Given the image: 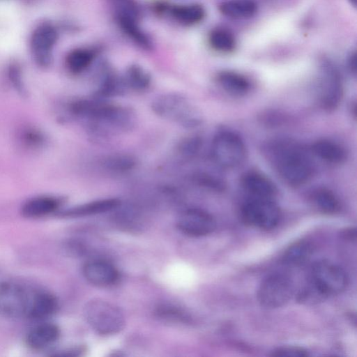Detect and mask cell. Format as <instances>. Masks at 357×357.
<instances>
[{"instance_id": "28", "label": "cell", "mask_w": 357, "mask_h": 357, "mask_svg": "<svg viewBox=\"0 0 357 357\" xmlns=\"http://www.w3.org/2000/svg\"><path fill=\"white\" fill-rule=\"evenodd\" d=\"M93 53L86 49H77L70 52L66 58V66L73 73L84 70L92 62Z\"/></svg>"}, {"instance_id": "27", "label": "cell", "mask_w": 357, "mask_h": 357, "mask_svg": "<svg viewBox=\"0 0 357 357\" xmlns=\"http://www.w3.org/2000/svg\"><path fill=\"white\" fill-rule=\"evenodd\" d=\"M126 89L123 78H119L114 74H108L101 81L96 94L100 98L117 96L125 93Z\"/></svg>"}, {"instance_id": "23", "label": "cell", "mask_w": 357, "mask_h": 357, "mask_svg": "<svg viewBox=\"0 0 357 357\" xmlns=\"http://www.w3.org/2000/svg\"><path fill=\"white\" fill-rule=\"evenodd\" d=\"M169 13L176 21L185 25L197 24L205 16L204 8L199 4L174 6L169 8Z\"/></svg>"}, {"instance_id": "11", "label": "cell", "mask_w": 357, "mask_h": 357, "mask_svg": "<svg viewBox=\"0 0 357 357\" xmlns=\"http://www.w3.org/2000/svg\"><path fill=\"white\" fill-rule=\"evenodd\" d=\"M57 38V31L51 24H43L34 30L31 38V49L33 59L39 66L45 67L51 63Z\"/></svg>"}, {"instance_id": "17", "label": "cell", "mask_w": 357, "mask_h": 357, "mask_svg": "<svg viewBox=\"0 0 357 357\" xmlns=\"http://www.w3.org/2000/svg\"><path fill=\"white\" fill-rule=\"evenodd\" d=\"M312 151L319 158L332 164L342 163L347 158L345 149L331 139H321L314 142Z\"/></svg>"}, {"instance_id": "19", "label": "cell", "mask_w": 357, "mask_h": 357, "mask_svg": "<svg viewBox=\"0 0 357 357\" xmlns=\"http://www.w3.org/2000/svg\"><path fill=\"white\" fill-rule=\"evenodd\" d=\"M312 204L320 212L333 215L340 212L341 203L337 196L331 190L319 188L315 189L310 195Z\"/></svg>"}, {"instance_id": "21", "label": "cell", "mask_w": 357, "mask_h": 357, "mask_svg": "<svg viewBox=\"0 0 357 357\" xmlns=\"http://www.w3.org/2000/svg\"><path fill=\"white\" fill-rule=\"evenodd\" d=\"M257 6L254 0H228L219 6L220 11L234 19H245L253 16Z\"/></svg>"}, {"instance_id": "2", "label": "cell", "mask_w": 357, "mask_h": 357, "mask_svg": "<svg viewBox=\"0 0 357 357\" xmlns=\"http://www.w3.org/2000/svg\"><path fill=\"white\" fill-rule=\"evenodd\" d=\"M84 314L91 328L100 335L115 334L125 325V317L121 309L103 300L93 299L88 302Z\"/></svg>"}, {"instance_id": "5", "label": "cell", "mask_w": 357, "mask_h": 357, "mask_svg": "<svg viewBox=\"0 0 357 357\" xmlns=\"http://www.w3.org/2000/svg\"><path fill=\"white\" fill-rule=\"evenodd\" d=\"M35 291L14 282H0V316L27 319Z\"/></svg>"}, {"instance_id": "31", "label": "cell", "mask_w": 357, "mask_h": 357, "mask_svg": "<svg viewBox=\"0 0 357 357\" xmlns=\"http://www.w3.org/2000/svg\"><path fill=\"white\" fill-rule=\"evenodd\" d=\"M271 356L277 357H305L308 356L307 351L298 347H281L274 349Z\"/></svg>"}, {"instance_id": "18", "label": "cell", "mask_w": 357, "mask_h": 357, "mask_svg": "<svg viewBox=\"0 0 357 357\" xmlns=\"http://www.w3.org/2000/svg\"><path fill=\"white\" fill-rule=\"evenodd\" d=\"M59 200L51 196H38L27 200L22 207V213L26 218H40L54 212L59 206Z\"/></svg>"}, {"instance_id": "4", "label": "cell", "mask_w": 357, "mask_h": 357, "mask_svg": "<svg viewBox=\"0 0 357 357\" xmlns=\"http://www.w3.org/2000/svg\"><path fill=\"white\" fill-rule=\"evenodd\" d=\"M211 154L213 161L220 167L232 169L239 166L245 160L246 148L243 139L236 133L222 130L213 137Z\"/></svg>"}, {"instance_id": "30", "label": "cell", "mask_w": 357, "mask_h": 357, "mask_svg": "<svg viewBox=\"0 0 357 357\" xmlns=\"http://www.w3.org/2000/svg\"><path fill=\"white\" fill-rule=\"evenodd\" d=\"M202 144L197 136H190L183 138L177 146L178 152L185 158L193 157L199 151Z\"/></svg>"}, {"instance_id": "15", "label": "cell", "mask_w": 357, "mask_h": 357, "mask_svg": "<svg viewBox=\"0 0 357 357\" xmlns=\"http://www.w3.org/2000/svg\"><path fill=\"white\" fill-rule=\"evenodd\" d=\"M58 307L56 298L49 292L35 291L27 319L43 320L52 316Z\"/></svg>"}, {"instance_id": "7", "label": "cell", "mask_w": 357, "mask_h": 357, "mask_svg": "<svg viewBox=\"0 0 357 357\" xmlns=\"http://www.w3.org/2000/svg\"><path fill=\"white\" fill-rule=\"evenodd\" d=\"M242 220L261 229H273L280 219V211L273 199L250 197L241 208Z\"/></svg>"}, {"instance_id": "9", "label": "cell", "mask_w": 357, "mask_h": 357, "mask_svg": "<svg viewBox=\"0 0 357 357\" xmlns=\"http://www.w3.org/2000/svg\"><path fill=\"white\" fill-rule=\"evenodd\" d=\"M319 101L326 109L335 108L343 93L342 80L337 68L328 60H323L320 68Z\"/></svg>"}, {"instance_id": "20", "label": "cell", "mask_w": 357, "mask_h": 357, "mask_svg": "<svg viewBox=\"0 0 357 357\" xmlns=\"http://www.w3.org/2000/svg\"><path fill=\"white\" fill-rule=\"evenodd\" d=\"M217 79L222 88L232 95H244L250 88L249 80L243 75L234 71H222L218 75Z\"/></svg>"}, {"instance_id": "10", "label": "cell", "mask_w": 357, "mask_h": 357, "mask_svg": "<svg viewBox=\"0 0 357 357\" xmlns=\"http://www.w3.org/2000/svg\"><path fill=\"white\" fill-rule=\"evenodd\" d=\"M176 225L185 234L199 237L212 233L216 223L213 217L206 211L191 208L181 213Z\"/></svg>"}, {"instance_id": "34", "label": "cell", "mask_w": 357, "mask_h": 357, "mask_svg": "<svg viewBox=\"0 0 357 357\" xmlns=\"http://www.w3.org/2000/svg\"><path fill=\"white\" fill-rule=\"evenodd\" d=\"M349 66L351 71L356 72V52L351 53L349 58Z\"/></svg>"}, {"instance_id": "33", "label": "cell", "mask_w": 357, "mask_h": 357, "mask_svg": "<svg viewBox=\"0 0 357 357\" xmlns=\"http://www.w3.org/2000/svg\"><path fill=\"white\" fill-rule=\"evenodd\" d=\"M117 9L116 15H126L137 18L138 9L132 0H112Z\"/></svg>"}, {"instance_id": "8", "label": "cell", "mask_w": 357, "mask_h": 357, "mask_svg": "<svg viewBox=\"0 0 357 357\" xmlns=\"http://www.w3.org/2000/svg\"><path fill=\"white\" fill-rule=\"evenodd\" d=\"M294 294V285L289 276L275 272L267 275L261 282L257 292L260 304L268 309L284 305Z\"/></svg>"}, {"instance_id": "29", "label": "cell", "mask_w": 357, "mask_h": 357, "mask_svg": "<svg viewBox=\"0 0 357 357\" xmlns=\"http://www.w3.org/2000/svg\"><path fill=\"white\" fill-rule=\"evenodd\" d=\"M136 165L135 159L128 154H113L103 160V166L109 171L125 172L132 169Z\"/></svg>"}, {"instance_id": "3", "label": "cell", "mask_w": 357, "mask_h": 357, "mask_svg": "<svg viewBox=\"0 0 357 357\" xmlns=\"http://www.w3.org/2000/svg\"><path fill=\"white\" fill-rule=\"evenodd\" d=\"M154 113L164 119L174 121L184 128H194L200 119L188 99L181 94L170 93L156 98L151 104Z\"/></svg>"}, {"instance_id": "24", "label": "cell", "mask_w": 357, "mask_h": 357, "mask_svg": "<svg viewBox=\"0 0 357 357\" xmlns=\"http://www.w3.org/2000/svg\"><path fill=\"white\" fill-rule=\"evenodd\" d=\"M312 253L311 244L305 241H299L291 245L284 252L283 262L289 266H300L309 259Z\"/></svg>"}, {"instance_id": "6", "label": "cell", "mask_w": 357, "mask_h": 357, "mask_svg": "<svg viewBox=\"0 0 357 357\" xmlns=\"http://www.w3.org/2000/svg\"><path fill=\"white\" fill-rule=\"evenodd\" d=\"M347 280V275L340 266L329 261L321 260L312 266L307 281L326 299L344 291Z\"/></svg>"}, {"instance_id": "14", "label": "cell", "mask_w": 357, "mask_h": 357, "mask_svg": "<svg viewBox=\"0 0 357 357\" xmlns=\"http://www.w3.org/2000/svg\"><path fill=\"white\" fill-rule=\"evenodd\" d=\"M59 327L52 323H42L31 330L26 336V343L31 349L40 350L53 344L59 337Z\"/></svg>"}, {"instance_id": "22", "label": "cell", "mask_w": 357, "mask_h": 357, "mask_svg": "<svg viewBox=\"0 0 357 357\" xmlns=\"http://www.w3.org/2000/svg\"><path fill=\"white\" fill-rule=\"evenodd\" d=\"M117 22L123 32L140 47L149 50L151 43L137 23V18L126 15H116Z\"/></svg>"}, {"instance_id": "26", "label": "cell", "mask_w": 357, "mask_h": 357, "mask_svg": "<svg viewBox=\"0 0 357 357\" xmlns=\"http://www.w3.org/2000/svg\"><path fill=\"white\" fill-rule=\"evenodd\" d=\"M127 88L135 91H144L151 84V77L142 68L137 65L131 66L123 77Z\"/></svg>"}, {"instance_id": "32", "label": "cell", "mask_w": 357, "mask_h": 357, "mask_svg": "<svg viewBox=\"0 0 357 357\" xmlns=\"http://www.w3.org/2000/svg\"><path fill=\"white\" fill-rule=\"evenodd\" d=\"M22 142L29 146L36 147L43 143L44 137L43 135L33 128H26L21 134Z\"/></svg>"}, {"instance_id": "12", "label": "cell", "mask_w": 357, "mask_h": 357, "mask_svg": "<svg viewBox=\"0 0 357 357\" xmlns=\"http://www.w3.org/2000/svg\"><path fill=\"white\" fill-rule=\"evenodd\" d=\"M83 275L91 284L107 287L116 282L119 272L112 264L100 259L87 261L83 266Z\"/></svg>"}, {"instance_id": "1", "label": "cell", "mask_w": 357, "mask_h": 357, "mask_svg": "<svg viewBox=\"0 0 357 357\" xmlns=\"http://www.w3.org/2000/svg\"><path fill=\"white\" fill-rule=\"evenodd\" d=\"M273 154L278 174L288 184L297 186L310 178L312 164L302 148L291 143H280L273 147Z\"/></svg>"}, {"instance_id": "35", "label": "cell", "mask_w": 357, "mask_h": 357, "mask_svg": "<svg viewBox=\"0 0 357 357\" xmlns=\"http://www.w3.org/2000/svg\"><path fill=\"white\" fill-rule=\"evenodd\" d=\"M352 4L356 5V0H350Z\"/></svg>"}, {"instance_id": "25", "label": "cell", "mask_w": 357, "mask_h": 357, "mask_svg": "<svg viewBox=\"0 0 357 357\" xmlns=\"http://www.w3.org/2000/svg\"><path fill=\"white\" fill-rule=\"evenodd\" d=\"M208 42L213 50L220 52H230L236 47L233 33L222 28L213 29L209 34Z\"/></svg>"}, {"instance_id": "13", "label": "cell", "mask_w": 357, "mask_h": 357, "mask_svg": "<svg viewBox=\"0 0 357 357\" xmlns=\"http://www.w3.org/2000/svg\"><path fill=\"white\" fill-rule=\"evenodd\" d=\"M241 184L250 197L273 199L276 194L274 183L266 176L249 172L242 178Z\"/></svg>"}, {"instance_id": "16", "label": "cell", "mask_w": 357, "mask_h": 357, "mask_svg": "<svg viewBox=\"0 0 357 357\" xmlns=\"http://www.w3.org/2000/svg\"><path fill=\"white\" fill-rule=\"evenodd\" d=\"M119 204V199L116 198L98 199L68 208L61 215L70 218L88 216L112 211Z\"/></svg>"}]
</instances>
